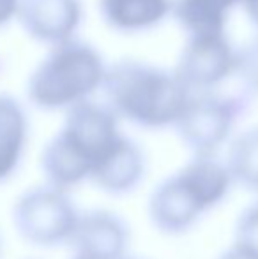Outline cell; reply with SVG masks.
<instances>
[{"label":"cell","mask_w":258,"mask_h":259,"mask_svg":"<svg viewBox=\"0 0 258 259\" xmlns=\"http://www.w3.org/2000/svg\"><path fill=\"white\" fill-rule=\"evenodd\" d=\"M101 89L117 118L152 129L175 123L191 97L173 72L138 60L110 65Z\"/></svg>","instance_id":"1"},{"label":"cell","mask_w":258,"mask_h":259,"mask_svg":"<svg viewBox=\"0 0 258 259\" xmlns=\"http://www.w3.org/2000/svg\"><path fill=\"white\" fill-rule=\"evenodd\" d=\"M106 64L89 42L72 39L50 48L27 81V96L45 111L71 109L103 87Z\"/></svg>","instance_id":"2"},{"label":"cell","mask_w":258,"mask_h":259,"mask_svg":"<svg viewBox=\"0 0 258 259\" xmlns=\"http://www.w3.org/2000/svg\"><path fill=\"white\" fill-rule=\"evenodd\" d=\"M230 173L210 157H196L151 196V219L161 231L182 233L227 196Z\"/></svg>","instance_id":"3"},{"label":"cell","mask_w":258,"mask_h":259,"mask_svg":"<svg viewBox=\"0 0 258 259\" xmlns=\"http://www.w3.org/2000/svg\"><path fill=\"white\" fill-rule=\"evenodd\" d=\"M80 213L67 192L55 187H35L18 198L13 211L14 228L27 242L57 247L71 242Z\"/></svg>","instance_id":"4"},{"label":"cell","mask_w":258,"mask_h":259,"mask_svg":"<svg viewBox=\"0 0 258 259\" xmlns=\"http://www.w3.org/2000/svg\"><path fill=\"white\" fill-rule=\"evenodd\" d=\"M57 136L92 169L104 159L124 134L119 129V118L106 104L94 101L72 106L65 113L62 129Z\"/></svg>","instance_id":"5"},{"label":"cell","mask_w":258,"mask_h":259,"mask_svg":"<svg viewBox=\"0 0 258 259\" xmlns=\"http://www.w3.org/2000/svg\"><path fill=\"white\" fill-rule=\"evenodd\" d=\"M237 116V104L214 94H191L175 122L184 143L198 157H210L228 138Z\"/></svg>","instance_id":"6"},{"label":"cell","mask_w":258,"mask_h":259,"mask_svg":"<svg viewBox=\"0 0 258 259\" xmlns=\"http://www.w3.org/2000/svg\"><path fill=\"white\" fill-rule=\"evenodd\" d=\"M235 71V50L223 34H193L179 57L173 74L188 90L209 89Z\"/></svg>","instance_id":"7"},{"label":"cell","mask_w":258,"mask_h":259,"mask_svg":"<svg viewBox=\"0 0 258 259\" xmlns=\"http://www.w3.org/2000/svg\"><path fill=\"white\" fill-rule=\"evenodd\" d=\"M16 20L34 41L53 46L72 41L82 23L80 0H20Z\"/></svg>","instance_id":"8"},{"label":"cell","mask_w":258,"mask_h":259,"mask_svg":"<svg viewBox=\"0 0 258 259\" xmlns=\"http://www.w3.org/2000/svg\"><path fill=\"white\" fill-rule=\"evenodd\" d=\"M71 243L78 259H124L128 229L117 215L94 210L78 219Z\"/></svg>","instance_id":"9"},{"label":"cell","mask_w":258,"mask_h":259,"mask_svg":"<svg viewBox=\"0 0 258 259\" xmlns=\"http://www.w3.org/2000/svg\"><path fill=\"white\" fill-rule=\"evenodd\" d=\"M145 171L141 150L129 140L122 138L90 173V180L110 194H126L140 184Z\"/></svg>","instance_id":"10"},{"label":"cell","mask_w":258,"mask_h":259,"mask_svg":"<svg viewBox=\"0 0 258 259\" xmlns=\"http://www.w3.org/2000/svg\"><path fill=\"white\" fill-rule=\"evenodd\" d=\"M28 122L23 106L14 97L0 94V182L18 169L27 143Z\"/></svg>","instance_id":"11"},{"label":"cell","mask_w":258,"mask_h":259,"mask_svg":"<svg viewBox=\"0 0 258 259\" xmlns=\"http://www.w3.org/2000/svg\"><path fill=\"white\" fill-rule=\"evenodd\" d=\"M103 20L121 32H138L158 25L172 11V0H99Z\"/></svg>","instance_id":"12"},{"label":"cell","mask_w":258,"mask_h":259,"mask_svg":"<svg viewBox=\"0 0 258 259\" xmlns=\"http://www.w3.org/2000/svg\"><path fill=\"white\" fill-rule=\"evenodd\" d=\"M246 0H175L172 11L179 23L193 34H223L228 13Z\"/></svg>","instance_id":"13"},{"label":"cell","mask_w":258,"mask_h":259,"mask_svg":"<svg viewBox=\"0 0 258 259\" xmlns=\"http://www.w3.org/2000/svg\"><path fill=\"white\" fill-rule=\"evenodd\" d=\"M41 167L50 187L60 189L64 192L90 178L89 166L59 136H53L43 150Z\"/></svg>","instance_id":"14"},{"label":"cell","mask_w":258,"mask_h":259,"mask_svg":"<svg viewBox=\"0 0 258 259\" xmlns=\"http://www.w3.org/2000/svg\"><path fill=\"white\" fill-rule=\"evenodd\" d=\"M227 169L242 185L258 191V129L241 134L232 143Z\"/></svg>","instance_id":"15"},{"label":"cell","mask_w":258,"mask_h":259,"mask_svg":"<svg viewBox=\"0 0 258 259\" xmlns=\"http://www.w3.org/2000/svg\"><path fill=\"white\" fill-rule=\"evenodd\" d=\"M235 72L253 90H258V35L235 52Z\"/></svg>","instance_id":"16"},{"label":"cell","mask_w":258,"mask_h":259,"mask_svg":"<svg viewBox=\"0 0 258 259\" xmlns=\"http://www.w3.org/2000/svg\"><path fill=\"white\" fill-rule=\"evenodd\" d=\"M235 245L258 256V205L244 211L235 229Z\"/></svg>","instance_id":"17"},{"label":"cell","mask_w":258,"mask_h":259,"mask_svg":"<svg viewBox=\"0 0 258 259\" xmlns=\"http://www.w3.org/2000/svg\"><path fill=\"white\" fill-rule=\"evenodd\" d=\"M18 4H20V0H0V27L7 25L13 18H16Z\"/></svg>","instance_id":"18"},{"label":"cell","mask_w":258,"mask_h":259,"mask_svg":"<svg viewBox=\"0 0 258 259\" xmlns=\"http://www.w3.org/2000/svg\"><path fill=\"white\" fill-rule=\"evenodd\" d=\"M221 259H258V256L248 252V250H244V249H241V247L234 245V249H230L227 254H223Z\"/></svg>","instance_id":"19"},{"label":"cell","mask_w":258,"mask_h":259,"mask_svg":"<svg viewBox=\"0 0 258 259\" xmlns=\"http://www.w3.org/2000/svg\"><path fill=\"white\" fill-rule=\"evenodd\" d=\"M244 7H246V11H248L249 18L258 25V0H246Z\"/></svg>","instance_id":"20"},{"label":"cell","mask_w":258,"mask_h":259,"mask_svg":"<svg viewBox=\"0 0 258 259\" xmlns=\"http://www.w3.org/2000/svg\"><path fill=\"white\" fill-rule=\"evenodd\" d=\"M76 259H78V257H76Z\"/></svg>","instance_id":"21"},{"label":"cell","mask_w":258,"mask_h":259,"mask_svg":"<svg viewBox=\"0 0 258 259\" xmlns=\"http://www.w3.org/2000/svg\"><path fill=\"white\" fill-rule=\"evenodd\" d=\"M124 259H126V257H124Z\"/></svg>","instance_id":"22"}]
</instances>
